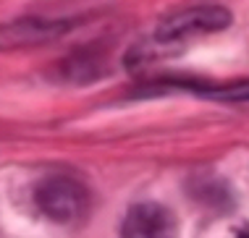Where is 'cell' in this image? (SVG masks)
<instances>
[{
  "mask_svg": "<svg viewBox=\"0 0 249 238\" xmlns=\"http://www.w3.org/2000/svg\"><path fill=\"white\" fill-rule=\"evenodd\" d=\"M35 199L39 212L50 217L53 222H63V225L84 220L87 209H89V196H87L84 186L73 178H63V175L42 181L37 186Z\"/></svg>",
  "mask_w": 249,
  "mask_h": 238,
  "instance_id": "1",
  "label": "cell"
},
{
  "mask_svg": "<svg viewBox=\"0 0 249 238\" xmlns=\"http://www.w3.org/2000/svg\"><path fill=\"white\" fill-rule=\"evenodd\" d=\"M231 26V11L220 8V5H197L189 11H178L168 16L158 26V39L160 42H173V39H184L192 34H210Z\"/></svg>",
  "mask_w": 249,
  "mask_h": 238,
  "instance_id": "2",
  "label": "cell"
},
{
  "mask_svg": "<svg viewBox=\"0 0 249 238\" xmlns=\"http://www.w3.org/2000/svg\"><path fill=\"white\" fill-rule=\"evenodd\" d=\"M69 21H39V18H21V21L0 24V50L45 45L63 37L69 32Z\"/></svg>",
  "mask_w": 249,
  "mask_h": 238,
  "instance_id": "3",
  "label": "cell"
},
{
  "mask_svg": "<svg viewBox=\"0 0 249 238\" xmlns=\"http://www.w3.org/2000/svg\"><path fill=\"white\" fill-rule=\"evenodd\" d=\"M171 212L155 202L134 204L124 220V236H163L171 230Z\"/></svg>",
  "mask_w": 249,
  "mask_h": 238,
  "instance_id": "4",
  "label": "cell"
}]
</instances>
